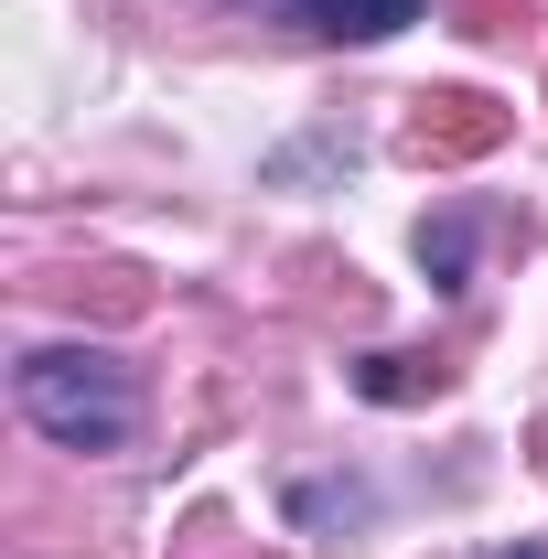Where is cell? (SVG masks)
Instances as JSON below:
<instances>
[{"label":"cell","instance_id":"obj_1","mask_svg":"<svg viewBox=\"0 0 548 559\" xmlns=\"http://www.w3.org/2000/svg\"><path fill=\"white\" fill-rule=\"evenodd\" d=\"M11 399L55 452H130L140 441V377L108 345H33L11 366Z\"/></svg>","mask_w":548,"mask_h":559},{"label":"cell","instance_id":"obj_2","mask_svg":"<svg viewBox=\"0 0 548 559\" xmlns=\"http://www.w3.org/2000/svg\"><path fill=\"white\" fill-rule=\"evenodd\" d=\"M279 22H301L312 44H388V33H409L430 0H259Z\"/></svg>","mask_w":548,"mask_h":559},{"label":"cell","instance_id":"obj_3","mask_svg":"<svg viewBox=\"0 0 548 559\" xmlns=\"http://www.w3.org/2000/svg\"><path fill=\"white\" fill-rule=\"evenodd\" d=\"M463 259H474V226H463V215H441V226H419V270L441 280V290H463Z\"/></svg>","mask_w":548,"mask_h":559},{"label":"cell","instance_id":"obj_4","mask_svg":"<svg viewBox=\"0 0 548 559\" xmlns=\"http://www.w3.org/2000/svg\"><path fill=\"white\" fill-rule=\"evenodd\" d=\"M495 559H548V538H516V549H495Z\"/></svg>","mask_w":548,"mask_h":559}]
</instances>
